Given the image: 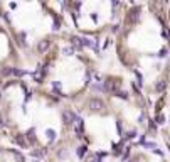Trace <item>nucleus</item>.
<instances>
[{
    "label": "nucleus",
    "instance_id": "1",
    "mask_svg": "<svg viewBox=\"0 0 170 162\" xmlns=\"http://www.w3.org/2000/svg\"><path fill=\"white\" fill-rule=\"evenodd\" d=\"M89 106L93 110H99V108H103V101L101 100H96V98H93V100L89 101Z\"/></svg>",
    "mask_w": 170,
    "mask_h": 162
},
{
    "label": "nucleus",
    "instance_id": "2",
    "mask_svg": "<svg viewBox=\"0 0 170 162\" xmlns=\"http://www.w3.org/2000/svg\"><path fill=\"white\" fill-rule=\"evenodd\" d=\"M47 137H49V140H54V137H56L54 130H47Z\"/></svg>",
    "mask_w": 170,
    "mask_h": 162
},
{
    "label": "nucleus",
    "instance_id": "3",
    "mask_svg": "<svg viewBox=\"0 0 170 162\" xmlns=\"http://www.w3.org/2000/svg\"><path fill=\"white\" fill-rule=\"evenodd\" d=\"M84 154H86V147H79V150H77V155H79V157H83Z\"/></svg>",
    "mask_w": 170,
    "mask_h": 162
},
{
    "label": "nucleus",
    "instance_id": "4",
    "mask_svg": "<svg viewBox=\"0 0 170 162\" xmlns=\"http://www.w3.org/2000/svg\"><path fill=\"white\" fill-rule=\"evenodd\" d=\"M64 53H66V54H73V47H71V49L66 47V49H64Z\"/></svg>",
    "mask_w": 170,
    "mask_h": 162
}]
</instances>
